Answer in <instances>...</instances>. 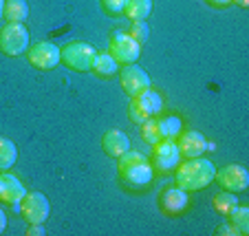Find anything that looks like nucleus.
I'll use <instances>...</instances> for the list:
<instances>
[{"label":"nucleus","instance_id":"1","mask_svg":"<svg viewBox=\"0 0 249 236\" xmlns=\"http://www.w3.org/2000/svg\"><path fill=\"white\" fill-rule=\"evenodd\" d=\"M177 170V185L183 188L185 192H194V190H203L214 181L216 175V168L210 159H203L201 157H190L185 161H179V165L174 168Z\"/></svg>","mask_w":249,"mask_h":236},{"label":"nucleus","instance_id":"2","mask_svg":"<svg viewBox=\"0 0 249 236\" xmlns=\"http://www.w3.org/2000/svg\"><path fill=\"white\" fill-rule=\"evenodd\" d=\"M29 49V29L22 22H7L0 29V51L5 55H20Z\"/></svg>","mask_w":249,"mask_h":236},{"label":"nucleus","instance_id":"3","mask_svg":"<svg viewBox=\"0 0 249 236\" xmlns=\"http://www.w3.org/2000/svg\"><path fill=\"white\" fill-rule=\"evenodd\" d=\"M95 55H97V51L89 42H71L62 49V62L69 69L80 71V73H86L93 69Z\"/></svg>","mask_w":249,"mask_h":236},{"label":"nucleus","instance_id":"4","mask_svg":"<svg viewBox=\"0 0 249 236\" xmlns=\"http://www.w3.org/2000/svg\"><path fill=\"white\" fill-rule=\"evenodd\" d=\"M27 57L29 64L36 66L38 71H51L62 62V49H57L49 40H42V42H36L27 49Z\"/></svg>","mask_w":249,"mask_h":236},{"label":"nucleus","instance_id":"5","mask_svg":"<svg viewBox=\"0 0 249 236\" xmlns=\"http://www.w3.org/2000/svg\"><path fill=\"white\" fill-rule=\"evenodd\" d=\"M108 53L122 64H135L141 55V44L128 31H115L108 44Z\"/></svg>","mask_w":249,"mask_h":236},{"label":"nucleus","instance_id":"6","mask_svg":"<svg viewBox=\"0 0 249 236\" xmlns=\"http://www.w3.org/2000/svg\"><path fill=\"white\" fill-rule=\"evenodd\" d=\"M18 212L22 214V218L31 225H42L49 218L51 212V205H49V199L42 192H27L24 199L20 201Z\"/></svg>","mask_w":249,"mask_h":236},{"label":"nucleus","instance_id":"7","mask_svg":"<svg viewBox=\"0 0 249 236\" xmlns=\"http://www.w3.org/2000/svg\"><path fill=\"white\" fill-rule=\"evenodd\" d=\"M119 80H122V89L130 97H137V95H141L143 91H148L152 86L148 71L137 64H124V69L119 71Z\"/></svg>","mask_w":249,"mask_h":236},{"label":"nucleus","instance_id":"8","mask_svg":"<svg viewBox=\"0 0 249 236\" xmlns=\"http://www.w3.org/2000/svg\"><path fill=\"white\" fill-rule=\"evenodd\" d=\"M181 161V150L174 139H161L155 144V152H152V165L161 172H172Z\"/></svg>","mask_w":249,"mask_h":236},{"label":"nucleus","instance_id":"9","mask_svg":"<svg viewBox=\"0 0 249 236\" xmlns=\"http://www.w3.org/2000/svg\"><path fill=\"white\" fill-rule=\"evenodd\" d=\"M214 179H216V183L221 185L223 190H227V192H245L249 185V172L245 170L243 165L230 163V165H225V168H221V170H216Z\"/></svg>","mask_w":249,"mask_h":236},{"label":"nucleus","instance_id":"10","mask_svg":"<svg viewBox=\"0 0 249 236\" xmlns=\"http://www.w3.org/2000/svg\"><path fill=\"white\" fill-rule=\"evenodd\" d=\"M179 142H177V146H179L181 150V157H201L205 150H214V144H210L205 139V135H201L198 130H181Z\"/></svg>","mask_w":249,"mask_h":236},{"label":"nucleus","instance_id":"11","mask_svg":"<svg viewBox=\"0 0 249 236\" xmlns=\"http://www.w3.org/2000/svg\"><path fill=\"white\" fill-rule=\"evenodd\" d=\"M27 194V188L22 185V181L16 175H9V172H0V201L7 205H14V208H20V201Z\"/></svg>","mask_w":249,"mask_h":236},{"label":"nucleus","instance_id":"12","mask_svg":"<svg viewBox=\"0 0 249 236\" xmlns=\"http://www.w3.org/2000/svg\"><path fill=\"white\" fill-rule=\"evenodd\" d=\"M119 172H122L124 185H128V188H132V190L146 188V185H150L152 179H155V168H152L148 161H141V163H137V165L124 168V170H119Z\"/></svg>","mask_w":249,"mask_h":236},{"label":"nucleus","instance_id":"13","mask_svg":"<svg viewBox=\"0 0 249 236\" xmlns=\"http://www.w3.org/2000/svg\"><path fill=\"white\" fill-rule=\"evenodd\" d=\"M102 148L108 157H115V159H117V157H122L126 150H130V137H128L124 130L113 128V130H108L102 137Z\"/></svg>","mask_w":249,"mask_h":236},{"label":"nucleus","instance_id":"14","mask_svg":"<svg viewBox=\"0 0 249 236\" xmlns=\"http://www.w3.org/2000/svg\"><path fill=\"white\" fill-rule=\"evenodd\" d=\"M188 203H190L188 192L183 188H179V185H172V188H168L161 194V208L168 214H181L188 208Z\"/></svg>","mask_w":249,"mask_h":236},{"label":"nucleus","instance_id":"15","mask_svg":"<svg viewBox=\"0 0 249 236\" xmlns=\"http://www.w3.org/2000/svg\"><path fill=\"white\" fill-rule=\"evenodd\" d=\"M137 104L141 106V110L148 115V117H155L157 113H161V109H163V97H161V93H157L155 89H148L143 91L141 95H137Z\"/></svg>","mask_w":249,"mask_h":236},{"label":"nucleus","instance_id":"16","mask_svg":"<svg viewBox=\"0 0 249 236\" xmlns=\"http://www.w3.org/2000/svg\"><path fill=\"white\" fill-rule=\"evenodd\" d=\"M157 130H159L161 139H177L183 130V122H181V117L168 115V117L157 119Z\"/></svg>","mask_w":249,"mask_h":236},{"label":"nucleus","instance_id":"17","mask_svg":"<svg viewBox=\"0 0 249 236\" xmlns=\"http://www.w3.org/2000/svg\"><path fill=\"white\" fill-rule=\"evenodd\" d=\"M93 71L102 77H110L119 71V62L115 60L108 51L97 53V55H95V62H93Z\"/></svg>","mask_w":249,"mask_h":236},{"label":"nucleus","instance_id":"18","mask_svg":"<svg viewBox=\"0 0 249 236\" xmlns=\"http://www.w3.org/2000/svg\"><path fill=\"white\" fill-rule=\"evenodd\" d=\"M29 16L27 0H5V20L9 22H24Z\"/></svg>","mask_w":249,"mask_h":236},{"label":"nucleus","instance_id":"19","mask_svg":"<svg viewBox=\"0 0 249 236\" xmlns=\"http://www.w3.org/2000/svg\"><path fill=\"white\" fill-rule=\"evenodd\" d=\"M152 11V0H128L124 14L135 22V20H146Z\"/></svg>","mask_w":249,"mask_h":236},{"label":"nucleus","instance_id":"20","mask_svg":"<svg viewBox=\"0 0 249 236\" xmlns=\"http://www.w3.org/2000/svg\"><path fill=\"white\" fill-rule=\"evenodd\" d=\"M16 157H18L16 144L7 137H0V172L9 170L11 165L16 163Z\"/></svg>","mask_w":249,"mask_h":236},{"label":"nucleus","instance_id":"21","mask_svg":"<svg viewBox=\"0 0 249 236\" xmlns=\"http://www.w3.org/2000/svg\"><path fill=\"white\" fill-rule=\"evenodd\" d=\"M212 205H214V210H216L218 214H225V217H230L231 210L238 205V197H236V192H221L214 197V201H212Z\"/></svg>","mask_w":249,"mask_h":236},{"label":"nucleus","instance_id":"22","mask_svg":"<svg viewBox=\"0 0 249 236\" xmlns=\"http://www.w3.org/2000/svg\"><path fill=\"white\" fill-rule=\"evenodd\" d=\"M230 217H231V225L238 230V234H249V208L238 203L231 210Z\"/></svg>","mask_w":249,"mask_h":236},{"label":"nucleus","instance_id":"23","mask_svg":"<svg viewBox=\"0 0 249 236\" xmlns=\"http://www.w3.org/2000/svg\"><path fill=\"white\" fill-rule=\"evenodd\" d=\"M141 137H143V142L152 144V146H155L157 142H161V137H159V130H157V119L148 117L146 122L141 124Z\"/></svg>","mask_w":249,"mask_h":236},{"label":"nucleus","instance_id":"24","mask_svg":"<svg viewBox=\"0 0 249 236\" xmlns=\"http://www.w3.org/2000/svg\"><path fill=\"white\" fill-rule=\"evenodd\" d=\"M117 159H119V170H124V168H130V165H137V163H141V161H148L139 150H132V148L124 152L122 157H117Z\"/></svg>","mask_w":249,"mask_h":236},{"label":"nucleus","instance_id":"25","mask_svg":"<svg viewBox=\"0 0 249 236\" xmlns=\"http://www.w3.org/2000/svg\"><path fill=\"white\" fill-rule=\"evenodd\" d=\"M132 36V38L137 40V42H146L148 40V33H150V29H148V24H146V20H135L132 22V27H130V31H128Z\"/></svg>","mask_w":249,"mask_h":236},{"label":"nucleus","instance_id":"26","mask_svg":"<svg viewBox=\"0 0 249 236\" xmlns=\"http://www.w3.org/2000/svg\"><path fill=\"white\" fill-rule=\"evenodd\" d=\"M128 115H130V119L135 124H143L148 119V115L143 113V110H141V106L137 104V99L132 97V102H130V106H128Z\"/></svg>","mask_w":249,"mask_h":236},{"label":"nucleus","instance_id":"27","mask_svg":"<svg viewBox=\"0 0 249 236\" xmlns=\"http://www.w3.org/2000/svg\"><path fill=\"white\" fill-rule=\"evenodd\" d=\"M102 5H104V9L108 11V14H124L128 0H102Z\"/></svg>","mask_w":249,"mask_h":236},{"label":"nucleus","instance_id":"28","mask_svg":"<svg viewBox=\"0 0 249 236\" xmlns=\"http://www.w3.org/2000/svg\"><path fill=\"white\" fill-rule=\"evenodd\" d=\"M216 234H221V236H238V230H236L231 223H223V225L216 230Z\"/></svg>","mask_w":249,"mask_h":236},{"label":"nucleus","instance_id":"29","mask_svg":"<svg viewBox=\"0 0 249 236\" xmlns=\"http://www.w3.org/2000/svg\"><path fill=\"white\" fill-rule=\"evenodd\" d=\"M27 234H29V236H36V234L42 236V234H44V230H42V225H31V227L27 230Z\"/></svg>","mask_w":249,"mask_h":236},{"label":"nucleus","instance_id":"30","mask_svg":"<svg viewBox=\"0 0 249 236\" xmlns=\"http://www.w3.org/2000/svg\"><path fill=\"white\" fill-rule=\"evenodd\" d=\"M5 230H7V214L0 208V234H5Z\"/></svg>","mask_w":249,"mask_h":236},{"label":"nucleus","instance_id":"31","mask_svg":"<svg viewBox=\"0 0 249 236\" xmlns=\"http://www.w3.org/2000/svg\"><path fill=\"white\" fill-rule=\"evenodd\" d=\"M207 2H212L214 7H227V5H231V0H207Z\"/></svg>","mask_w":249,"mask_h":236},{"label":"nucleus","instance_id":"32","mask_svg":"<svg viewBox=\"0 0 249 236\" xmlns=\"http://www.w3.org/2000/svg\"><path fill=\"white\" fill-rule=\"evenodd\" d=\"M231 2H236L238 7H249V0H231Z\"/></svg>","mask_w":249,"mask_h":236},{"label":"nucleus","instance_id":"33","mask_svg":"<svg viewBox=\"0 0 249 236\" xmlns=\"http://www.w3.org/2000/svg\"><path fill=\"white\" fill-rule=\"evenodd\" d=\"M5 18V0H0V20Z\"/></svg>","mask_w":249,"mask_h":236}]
</instances>
